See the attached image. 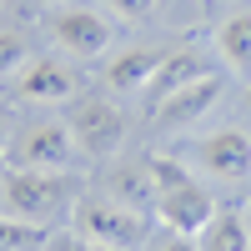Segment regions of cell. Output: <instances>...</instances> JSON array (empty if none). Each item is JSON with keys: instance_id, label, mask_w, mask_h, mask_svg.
Instances as JSON below:
<instances>
[{"instance_id": "6da1fadb", "label": "cell", "mask_w": 251, "mask_h": 251, "mask_svg": "<svg viewBox=\"0 0 251 251\" xmlns=\"http://www.w3.org/2000/svg\"><path fill=\"white\" fill-rule=\"evenodd\" d=\"M80 201V181L71 171H5L0 186V211L30 226H55Z\"/></svg>"}, {"instance_id": "7a4b0ae2", "label": "cell", "mask_w": 251, "mask_h": 251, "mask_svg": "<svg viewBox=\"0 0 251 251\" xmlns=\"http://www.w3.org/2000/svg\"><path fill=\"white\" fill-rule=\"evenodd\" d=\"M71 231L91 236L100 246H116V251H141L146 241H151V236H146V216L136 211V206L116 201V196H86V201H75Z\"/></svg>"}, {"instance_id": "3957f363", "label": "cell", "mask_w": 251, "mask_h": 251, "mask_svg": "<svg viewBox=\"0 0 251 251\" xmlns=\"http://www.w3.org/2000/svg\"><path fill=\"white\" fill-rule=\"evenodd\" d=\"M66 126L75 136V151L91 156V161H111L126 146V116L106 96H75L71 111H66Z\"/></svg>"}, {"instance_id": "277c9868", "label": "cell", "mask_w": 251, "mask_h": 251, "mask_svg": "<svg viewBox=\"0 0 251 251\" xmlns=\"http://www.w3.org/2000/svg\"><path fill=\"white\" fill-rule=\"evenodd\" d=\"M10 171H71L75 161V136L66 121H35L5 146Z\"/></svg>"}, {"instance_id": "5b68a950", "label": "cell", "mask_w": 251, "mask_h": 251, "mask_svg": "<svg viewBox=\"0 0 251 251\" xmlns=\"http://www.w3.org/2000/svg\"><path fill=\"white\" fill-rule=\"evenodd\" d=\"M151 211H156V221L166 226V231L201 236L206 226H211V216H216V201H211V191H206L201 181H181V186H171V191L156 196Z\"/></svg>"}, {"instance_id": "8992f818", "label": "cell", "mask_w": 251, "mask_h": 251, "mask_svg": "<svg viewBox=\"0 0 251 251\" xmlns=\"http://www.w3.org/2000/svg\"><path fill=\"white\" fill-rule=\"evenodd\" d=\"M50 40L75 60H96L100 50H111V20L96 10H55L50 15Z\"/></svg>"}, {"instance_id": "52a82bcc", "label": "cell", "mask_w": 251, "mask_h": 251, "mask_svg": "<svg viewBox=\"0 0 251 251\" xmlns=\"http://www.w3.org/2000/svg\"><path fill=\"white\" fill-rule=\"evenodd\" d=\"M15 91L25 100H75L80 75H75V66H66L55 55H30L25 71L15 75Z\"/></svg>"}, {"instance_id": "ba28073f", "label": "cell", "mask_w": 251, "mask_h": 251, "mask_svg": "<svg viewBox=\"0 0 251 251\" xmlns=\"http://www.w3.org/2000/svg\"><path fill=\"white\" fill-rule=\"evenodd\" d=\"M201 166L211 171L216 181H246L251 176V136L246 131H216L196 146Z\"/></svg>"}, {"instance_id": "9c48e42d", "label": "cell", "mask_w": 251, "mask_h": 251, "mask_svg": "<svg viewBox=\"0 0 251 251\" xmlns=\"http://www.w3.org/2000/svg\"><path fill=\"white\" fill-rule=\"evenodd\" d=\"M216 100H221V75H201V80H191V86L171 91L166 100H156V121L161 126H191V121H201L206 111H211Z\"/></svg>"}, {"instance_id": "30bf717a", "label": "cell", "mask_w": 251, "mask_h": 251, "mask_svg": "<svg viewBox=\"0 0 251 251\" xmlns=\"http://www.w3.org/2000/svg\"><path fill=\"white\" fill-rule=\"evenodd\" d=\"M201 75H216V66L206 60L196 46H181V50H171L156 66V75H151V86H146V96H151V106L156 100H166L171 91H181V86H191V80H201Z\"/></svg>"}, {"instance_id": "8fae6325", "label": "cell", "mask_w": 251, "mask_h": 251, "mask_svg": "<svg viewBox=\"0 0 251 251\" xmlns=\"http://www.w3.org/2000/svg\"><path fill=\"white\" fill-rule=\"evenodd\" d=\"M161 60H166V50L136 46V50L116 55L111 66H106V86H111V91H146V86H151V75H156V66H161Z\"/></svg>"}, {"instance_id": "7c38bea8", "label": "cell", "mask_w": 251, "mask_h": 251, "mask_svg": "<svg viewBox=\"0 0 251 251\" xmlns=\"http://www.w3.org/2000/svg\"><path fill=\"white\" fill-rule=\"evenodd\" d=\"M216 50H221V60H226L236 75H251V10H236V15L221 20Z\"/></svg>"}, {"instance_id": "4fadbf2b", "label": "cell", "mask_w": 251, "mask_h": 251, "mask_svg": "<svg viewBox=\"0 0 251 251\" xmlns=\"http://www.w3.org/2000/svg\"><path fill=\"white\" fill-rule=\"evenodd\" d=\"M111 196L126 201V206H156V181H151V166L146 161H126L111 171Z\"/></svg>"}, {"instance_id": "5bb4252c", "label": "cell", "mask_w": 251, "mask_h": 251, "mask_svg": "<svg viewBox=\"0 0 251 251\" xmlns=\"http://www.w3.org/2000/svg\"><path fill=\"white\" fill-rule=\"evenodd\" d=\"M196 241H201V251H251V231H246L241 211H216Z\"/></svg>"}, {"instance_id": "9a60e30c", "label": "cell", "mask_w": 251, "mask_h": 251, "mask_svg": "<svg viewBox=\"0 0 251 251\" xmlns=\"http://www.w3.org/2000/svg\"><path fill=\"white\" fill-rule=\"evenodd\" d=\"M46 226H30V221H15L0 211V251H35V246H46Z\"/></svg>"}, {"instance_id": "2e32d148", "label": "cell", "mask_w": 251, "mask_h": 251, "mask_svg": "<svg viewBox=\"0 0 251 251\" xmlns=\"http://www.w3.org/2000/svg\"><path fill=\"white\" fill-rule=\"evenodd\" d=\"M146 166H151L156 196H161V191H171V186H181V181H191V171H186L181 161H171V156H146Z\"/></svg>"}, {"instance_id": "e0dca14e", "label": "cell", "mask_w": 251, "mask_h": 251, "mask_svg": "<svg viewBox=\"0 0 251 251\" xmlns=\"http://www.w3.org/2000/svg\"><path fill=\"white\" fill-rule=\"evenodd\" d=\"M25 60H30L25 40H20L15 30H0V75H20V71H25Z\"/></svg>"}, {"instance_id": "ac0fdd59", "label": "cell", "mask_w": 251, "mask_h": 251, "mask_svg": "<svg viewBox=\"0 0 251 251\" xmlns=\"http://www.w3.org/2000/svg\"><path fill=\"white\" fill-rule=\"evenodd\" d=\"M46 251H116V246H100V241L80 236V231H55V236L46 241Z\"/></svg>"}, {"instance_id": "d6986e66", "label": "cell", "mask_w": 251, "mask_h": 251, "mask_svg": "<svg viewBox=\"0 0 251 251\" xmlns=\"http://www.w3.org/2000/svg\"><path fill=\"white\" fill-rule=\"evenodd\" d=\"M106 5L116 15H126V20H151L156 15V0H106Z\"/></svg>"}, {"instance_id": "ffe728a7", "label": "cell", "mask_w": 251, "mask_h": 251, "mask_svg": "<svg viewBox=\"0 0 251 251\" xmlns=\"http://www.w3.org/2000/svg\"><path fill=\"white\" fill-rule=\"evenodd\" d=\"M151 251H201V241H196V236H186V231H166Z\"/></svg>"}, {"instance_id": "44dd1931", "label": "cell", "mask_w": 251, "mask_h": 251, "mask_svg": "<svg viewBox=\"0 0 251 251\" xmlns=\"http://www.w3.org/2000/svg\"><path fill=\"white\" fill-rule=\"evenodd\" d=\"M5 166H10V161H5V151H0V176H5Z\"/></svg>"}, {"instance_id": "7402d4cb", "label": "cell", "mask_w": 251, "mask_h": 251, "mask_svg": "<svg viewBox=\"0 0 251 251\" xmlns=\"http://www.w3.org/2000/svg\"><path fill=\"white\" fill-rule=\"evenodd\" d=\"M0 151H5V126H0Z\"/></svg>"}, {"instance_id": "603a6c76", "label": "cell", "mask_w": 251, "mask_h": 251, "mask_svg": "<svg viewBox=\"0 0 251 251\" xmlns=\"http://www.w3.org/2000/svg\"><path fill=\"white\" fill-rule=\"evenodd\" d=\"M246 100H251V86H246Z\"/></svg>"}]
</instances>
